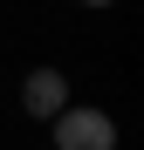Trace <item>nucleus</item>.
I'll return each instance as SVG.
<instances>
[{"mask_svg": "<svg viewBox=\"0 0 144 150\" xmlns=\"http://www.w3.org/2000/svg\"><path fill=\"white\" fill-rule=\"evenodd\" d=\"M21 109H28L34 123H55V116L69 109V75H62V68H34L28 82H21Z\"/></svg>", "mask_w": 144, "mask_h": 150, "instance_id": "obj_2", "label": "nucleus"}, {"mask_svg": "<svg viewBox=\"0 0 144 150\" xmlns=\"http://www.w3.org/2000/svg\"><path fill=\"white\" fill-rule=\"evenodd\" d=\"M48 130H55V150H117V123L103 109H76L69 103Z\"/></svg>", "mask_w": 144, "mask_h": 150, "instance_id": "obj_1", "label": "nucleus"}, {"mask_svg": "<svg viewBox=\"0 0 144 150\" xmlns=\"http://www.w3.org/2000/svg\"><path fill=\"white\" fill-rule=\"evenodd\" d=\"M82 7H110V0H82Z\"/></svg>", "mask_w": 144, "mask_h": 150, "instance_id": "obj_3", "label": "nucleus"}]
</instances>
